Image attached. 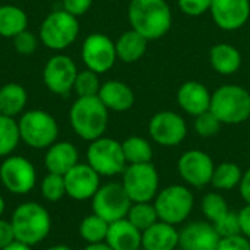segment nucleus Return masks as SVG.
<instances>
[{
    "instance_id": "obj_19",
    "label": "nucleus",
    "mask_w": 250,
    "mask_h": 250,
    "mask_svg": "<svg viewBox=\"0 0 250 250\" xmlns=\"http://www.w3.org/2000/svg\"><path fill=\"white\" fill-rule=\"evenodd\" d=\"M211 97L212 94L208 88L198 81H188L177 91V103L180 108L193 117L209 110Z\"/></svg>"
},
{
    "instance_id": "obj_6",
    "label": "nucleus",
    "mask_w": 250,
    "mask_h": 250,
    "mask_svg": "<svg viewBox=\"0 0 250 250\" xmlns=\"http://www.w3.org/2000/svg\"><path fill=\"white\" fill-rule=\"evenodd\" d=\"M152 202L158 218L176 227L190 217L195 207L193 193L185 185H171L164 188L157 193Z\"/></svg>"
},
{
    "instance_id": "obj_39",
    "label": "nucleus",
    "mask_w": 250,
    "mask_h": 250,
    "mask_svg": "<svg viewBox=\"0 0 250 250\" xmlns=\"http://www.w3.org/2000/svg\"><path fill=\"white\" fill-rule=\"evenodd\" d=\"M180 10L188 16H201L211 9L212 0H177Z\"/></svg>"
},
{
    "instance_id": "obj_44",
    "label": "nucleus",
    "mask_w": 250,
    "mask_h": 250,
    "mask_svg": "<svg viewBox=\"0 0 250 250\" xmlns=\"http://www.w3.org/2000/svg\"><path fill=\"white\" fill-rule=\"evenodd\" d=\"M239 190H240V195H242L243 201L246 202V205H250V168L243 173L242 182L239 185Z\"/></svg>"
},
{
    "instance_id": "obj_36",
    "label": "nucleus",
    "mask_w": 250,
    "mask_h": 250,
    "mask_svg": "<svg viewBox=\"0 0 250 250\" xmlns=\"http://www.w3.org/2000/svg\"><path fill=\"white\" fill-rule=\"evenodd\" d=\"M215 231L218 233L220 239L221 237H230L240 234V223H239V212L227 211L224 215H221L218 220L212 223Z\"/></svg>"
},
{
    "instance_id": "obj_49",
    "label": "nucleus",
    "mask_w": 250,
    "mask_h": 250,
    "mask_svg": "<svg viewBox=\"0 0 250 250\" xmlns=\"http://www.w3.org/2000/svg\"><path fill=\"white\" fill-rule=\"evenodd\" d=\"M249 157H250V149H249Z\"/></svg>"
},
{
    "instance_id": "obj_10",
    "label": "nucleus",
    "mask_w": 250,
    "mask_h": 250,
    "mask_svg": "<svg viewBox=\"0 0 250 250\" xmlns=\"http://www.w3.org/2000/svg\"><path fill=\"white\" fill-rule=\"evenodd\" d=\"M92 212L107 223H114L126 218L130 205L133 204L127 196L122 183L110 182L97 190L92 196Z\"/></svg>"
},
{
    "instance_id": "obj_50",
    "label": "nucleus",
    "mask_w": 250,
    "mask_h": 250,
    "mask_svg": "<svg viewBox=\"0 0 250 250\" xmlns=\"http://www.w3.org/2000/svg\"><path fill=\"white\" fill-rule=\"evenodd\" d=\"M141 250H144V249H141Z\"/></svg>"
},
{
    "instance_id": "obj_47",
    "label": "nucleus",
    "mask_w": 250,
    "mask_h": 250,
    "mask_svg": "<svg viewBox=\"0 0 250 250\" xmlns=\"http://www.w3.org/2000/svg\"><path fill=\"white\" fill-rule=\"evenodd\" d=\"M47 250H75L66 245H54V246H50Z\"/></svg>"
},
{
    "instance_id": "obj_21",
    "label": "nucleus",
    "mask_w": 250,
    "mask_h": 250,
    "mask_svg": "<svg viewBox=\"0 0 250 250\" xmlns=\"http://www.w3.org/2000/svg\"><path fill=\"white\" fill-rule=\"evenodd\" d=\"M105 243L113 250H141L142 231L138 230L127 218L110 223Z\"/></svg>"
},
{
    "instance_id": "obj_24",
    "label": "nucleus",
    "mask_w": 250,
    "mask_h": 250,
    "mask_svg": "<svg viewBox=\"0 0 250 250\" xmlns=\"http://www.w3.org/2000/svg\"><path fill=\"white\" fill-rule=\"evenodd\" d=\"M209 63L211 67L224 76L234 75L242 66V54L240 51L227 42H220L211 47L209 50Z\"/></svg>"
},
{
    "instance_id": "obj_28",
    "label": "nucleus",
    "mask_w": 250,
    "mask_h": 250,
    "mask_svg": "<svg viewBox=\"0 0 250 250\" xmlns=\"http://www.w3.org/2000/svg\"><path fill=\"white\" fill-rule=\"evenodd\" d=\"M122 149L127 164L152 163L154 149L148 139L142 136H129L122 142Z\"/></svg>"
},
{
    "instance_id": "obj_48",
    "label": "nucleus",
    "mask_w": 250,
    "mask_h": 250,
    "mask_svg": "<svg viewBox=\"0 0 250 250\" xmlns=\"http://www.w3.org/2000/svg\"><path fill=\"white\" fill-rule=\"evenodd\" d=\"M4 208H6V204H4L3 196L0 195V217H1V215H3V212H4Z\"/></svg>"
},
{
    "instance_id": "obj_3",
    "label": "nucleus",
    "mask_w": 250,
    "mask_h": 250,
    "mask_svg": "<svg viewBox=\"0 0 250 250\" xmlns=\"http://www.w3.org/2000/svg\"><path fill=\"white\" fill-rule=\"evenodd\" d=\"M10 224L13 227L15 240L28 246H35L45 240L51 230L48 211L37 202H23L18 205L12 214Z\"/></svg>"
},
{
    "instance_id": "obj_4",
    "label": "nucleus",
    "mask_w": 250,
    "mask_h": 250,
    "mask_svg": "<svg viewBox=\"0 0 250 250\" xmlns=\"http://www.w3.org/2000/svg\"><path fill=\"white\" fill-rule=\"evenodd\" d=\"M209 111L223 125H240L250 117V92L239 85H223L211 97Z\"/></svg>"
},
{
    "instance_id": "obj_27",
    "label": "nucleus",
    "mask_w": 250,
    "mask_h": 250,
    "mask_svg": "<svg viewBox=\"0 0 250 250\" xmlns=\"http://www.w3.org/2000/svg\"><path fill=\"white\" fill-rule=\"evenodd\" d=\"M28 29V16L23 9L13 4L0 6V37L13 38Z\"/></svg>"
},
{
    "instance_id": "obj_18",
    "label": "nucleus",
    "mask_w": 250,
    "mask_h": 250,
    "mask_svg": "<svg viewBox=\"0 0 250 250\" xmlns=\"http://www.w3.org/2000/svg\"><path fill=\"white\" fill-rule=\"evenodd\" d=\"M179 231V248L182 250H217L220 236L209 221H193Z\"/></svg>"
},
{
    "instance_id": "obj_8",
    "label": "nucleus",
    "mask_w": 250,
    "mask_h": 250,
    "mask_svg": "<svg viewBox=\"0 0 250 250\" xmlns=\"http://www.w3.org/2000/svg\"><path fill=\"white\" fill-rule=\"evenodd\" d=\"M122 186L132 202H152L160 192V174L152 163L127 164L122 173Z\"/></svg>"
},
{
    "instance_id": "obj_41",
    "label": "nucleus",
    "mask_w": 250,
    "mask_h": 250,
    "mask_svg": "<svg viewBox=\"0 0 250 250\" xmlns=\"http://www.w3.org/2000/svg\"><path fill=\"white\" fill-rule=\"evenodd\" d=\"M92 1L94 0H62V9L79 18L91 9Z\"/></svg>"
},
{
    "instance_id": "obj_38",
    "label": "nucleus",
    "mask_w": 250,
    "mask_h": 250,
    "mask_svg": "<svg viewBox=\"0 0 250 250\" xmlns=\"http://www.w3.org/2000/svg\"><path fill=\"white\" fill-rule=\"evenodd\" d=\"M13 40V47L15 50L22 54V56H29L32 53L37 51V47H38V38L29 32L28 29L22 31L21 34H18L16 37L12 38Z\"/></svg>"
},
{
    "instance_id": "obj_15",
    "label": "nucleus",
    "mask_w": 250,
    "mask_h": 250,
    "mask_svg": "<svg viewBox=\"0 0 250 250\" xmlns=\"http://www.w3.org/2000/svg\"><path fill=\"white\" fill-rule=\"evenodd\" d=\"M78 72L79 70L72 57L66 54H56L45 63L42 70V81L48 91L53 94L66 95L73 89Z\"/></svg>"
},
{
    "instance_id": "obj_13",
    "label": "nucleus",
    "mask_w": 250,
    "mask_h": 250,
    "mask_svg": "<svg viewBox=\"0 0 250 250\" xmlns=\"http://www.w3.org/2000/svg\"><path fill=\"white\" fill-rule=\"evenodd\" d=\"M151 139L161 146H177L188 135V125L185 119L176 111H160L155 113L148 125Z\"/></svg>"
},
{
    "instance_id": "obj_35",
    "label": "nucleus",
    "mask_w": 250,
    "mask_h": 250,
    "mask_svg": "<svg viewBox=\"0 0 250 250\" xmlns=\"http://www.w3.org/2000/svg\"><path fill=\"white\" fill-rule=\"evenodd\" d=\"M41 195L45 201L48 202H57L63 196H66V186H64V179L60 174L48 173L40 185Z\"/></svg>"
},
{
    "instance_id": "obj_42",
    "label": "nucleus",
    "mask_w": 250,
    "mask_h": 250,
    "mask_svg": "<svg viewBox=\"0 0 250 250\" xmlns=\"http://www.w3.org/2000/svg\"><path fill=\"white\" fill-rule=\"evenodd\" d=\"M12 242H15V233L10 221L0 218V250H3L6 246H9Z\"/></svg>"
},
{
    "instance_id": "obj_7",
    "label": "nucleus",
    "mask_w": 250,
    "mask_h": 250,
    "mask_svg": "<svg viewBox=\"0 0 250 250\" xmlns=\"http://www.w3.org/2000/svg\"><path fill=\"white\" fill-rule=\"evenodd\" d=\"M79 29L78 18L63 9H59L47 15L41 22L38 37L50 50L62 51L76 41Z\"/></svg>"
},
{
    "instance_id": "obj_11",
    "label": "nucleus",
    "mask_w": 250,
    "mask_h": 250,
    "mask_svg": "<svg viewBox=\"0 0 250 250\" xmlns=\"http://www.w3.org/2000/svg\"><path fill=\"white\" fill-rule=\"evenodd\" d=\"M0 182L13 195L29 193L37 183L34 164L21 155H9L0 166Z\"/></svg>"
},
{
    "instance_id": "obj_26",
    "label": "nucleus",
    "mask_w": 250,
    "mask_h": 250,
    "mask_svg": "<svg viewBox=\"0 0 250 250\" xmlns=\"http://www.w3.org/2000/svg\"><path fill=\"white\" fill-rule=\"evenodd\" d=\"M26 103L28 94L22 85L9 82L0 88V114L15 117L23 111Z\"/></svg>"
},
{
    "instance_id": "obj_5",
    "label": "nucleus",
    "mask_w": 250,
    "mask_h": 250,
    "mask_svg": "<svg viewBox=\"0 0 250 250\" xmlns=\"http://www.w3.org/2000/svg\"><path fill=\"white\" fill-rule=\"evenodd\" d=\"M21 141L34 149H47L59 136L56 119L44 110L25 111L18 120Z\"/></svg>"
},
{
    "instance_id": "obj_43",
    "label": "nucleus",
    "mask_w": 250,
    "mask_h": 250,
    "mask_svg": "<svg viewBox=\"0 0 250 250\" xmlns=\"http://www.w3.org/2000/svg\"><path fill=\"white\" fill-rule=\"evenodd\" d=\"M239 223H240V233L250 240V205L243 207L239 211Z\"/></svg>"
},
{
    "instance_id": "obj_25",
    "label": "nucleus",
    "mask_w": 250,
    "mask_h": 250,
    "mask_svg": "<svg viewBox=\"0 0 250 250\" xmlns=\"http://www.w3.org/2000/svg\"><path fill=\"white\" fill-rule=\"evenodd\" d=\"M114 44H116V54L119 60L125 63H135L139 59H142V56L145 54L148 40L130 28L129 31L123 32Z\"/></svg>"
},
{
    "instance_id": "obj_30",
    "label": "nucleus",
    "mask_w": 250,
    "mask_h": 250,
    "mask_svg": "<svg viewBox=\"0 0 250 250\" xmlns=\"http://www.w3.org/2000/svg\"><path fill=\"white\" fill-rule=\"evenodd\" d=\"M108 226H110V223H107L105 220H103L101 217H98L92 212L91 215H86L81 221L79 234L88 245L104 243L107 233H108Z\"/></svg>"
},
{
    "instance_id": "obj_32",
    "label": "nucleus",
    "mask_w": 250,
    "mask_h": 250,
    "mask_svg": "<svg viewBox=\"0 0 250 250\" xmlns=\"http://www.w3.org/2000/svg\"><path fill=\"white\" fill-rule=\"evenodd\" d=\"M126 218L141 231H145L160 220L154 202H133Z\"/></svg>"
},
{
    "instance_id": "obj_31",
    "label": "nucleus",
    "mask_w": 250,
    "mask_h": 250,
    "mask_svg": "<svg viewBox=\"0 0 250 250\" xmlns=\"http://www.w3.org/2000/svg\"><path fill=\"white\" fill-rule=\"evenodd\" d=\"M21 142L18 122L13 117L0 114V158L9 157Z\"/></svg>"
},
{
    "instance_id": "obj_33",
    "label": "nucleus",
    "mask_w": 250,
    "mask_h": 250,
    "mask_svg": "<svg viewBox=\"0 0 250 250\" xmlns=\"http://www.w3.org/2000/svg\"><path fill=\"white\" fill-rule=\"evenodd\" d=\"M230 208H229L227 199L221 193H217V192L207 193L201 201V211L204 217L207 218V221L209 223H214L215 220H218Z\"/></svg>"
},
{
    "instance_id": "obj_2",
    "label": "nucleus",
    "mask_w": 250,
    "mask_h": 250,
    "mask_svg": "<svg viewBox=\"0 0 250 250\" xmlns=\"http://www.w3.org/2000/svg\"><path fill=\"white\" fill-rule=\"evenodd\" d=\"M69 122L81 139L92 142L104 136L108 125V110L98 97H79L70 107Z\"/></svg>"
},
{
    "instance_id": "obj_40",
    "label": "nucleus",
    "mask_w": 250,
    "mask_h": 250,
    "mask_svg": "<svg viewBox=\"0 0 250 250\" xmlns=\"http://www.w3.org/2000/svg\"><path fill=\"white\" fill-rule=\"evenodd\" d=\"M217 250H250V240L242 233L230 237H221Z\"/></svg>"
},
{
    "instance_id": "obj_9",
    "label": "nucleus",
    "mask_w": 250,
    "mask_h": 250,
    "mask_svg": "<svg viewBox=\"0 0 250 250\" xmlns=\"http://www.w3.org/2000/svg\"><path fill=\"white\" fill-rule=\"evenodd\" d=\"M86 163L101 177H113L122 174L127 166L122 144L113 138L105 136L89 142L86 149Z\"/></svg>"
},
{
    "instance_id": "obj_14",
    "label": "nucleus",
    "mask_w": 250,
    "mask_h": 250,
    "mask_svg": "<svg viewBox=\"0 0 250 250\" xmlns=\"http://www.w3.org/2000/svg\"><path fill=\"white\" fill-rule=\"evenodd\" d=\"M214 170L215 164L212 158L201 149L186 151L177 161V171L182 180L196 189L211 185Z\"/></svg>"
},
{
    "instance_id": "obj_17",
    "label": "nucleus",
    "mask_w": 250,
    "mask_h": 250,
    "mask_svg": "<svg viewBox=\"0 0 250 250\" xmlns=\"http://www.w3.org/2000/svg\"><path fill=\"white\" fill-rule=\"evenodd\" d=\"M209 13L218 28L236 31L249 21L250 0H212Z\"/></svg>"
},
{
    "instance_id": "obj_23",
    "label": "nucleus",
    "mask_w": 250,
    "mask_h": 250,
    "mask_svg": "<svg viewBox=\"0 0 250 250\" xmlns=\"http://www.w3.org/2000/svg\"><path fill=\"white\" fill-rule=\"evenodd\" d=\"M98 98L110 111L123 113L133 107L135 104V94L129 85L122 81H107L101 85Z\"/></svg>"
},
{
    "instance_id": "obj_22",
    "label": "nucleus",
    "mask_w": 250,
    "mask_h": 250,
    "mask_svg": "<svg viewBox=\"0 0 250 250\" xmlns=\"http://www.w3.org/2000/svg\"><path fill=\"white\" fill-rule=\"evenodd\" d=\"M180 231L176 226L158 220L149 229L142 231L144 250H176L179 248Z\"/></svg>"
},
{
    "instance_id": "obj_20",
    "label": "nucleus",
    "mask_w": 250,
    "mask_h": 250,
    "mask_svg": "<svg viewBox=\"0 0 250 250\" xmlns=\"http://www.w3.org/2000/svg\"><path fill=\"white\" fill-rule=\"evenodd\" d=\"M79 163V152L72 142L56 141L47 148L44 157V166L48 173L64 176L72 167Z\"/></svg>"
},
{
    "instance_id": "obj_29",
    "label": "nucleus",
    "mask_w": 250,
    "mask_h": 250,
    "mask_svg": "<svg viewBox=\"0 0 250 250\" xmlns=\"http://www.w3.org/2000/svg\"><path fill=\"white\" fill-rule=\"evenodd\" d=\"M242 177H243V171L240 166L236 163L227 161V163H221L215 166L211 185L217 190H233L239 188Z\"/></svg>"
},
{
    "instance_id": "obj_45",
    "label": "nucleus",
    "mask_w": 250,
    "mask_h": 250,
    "mask_svg": "<svg viewBox=\"0 0 250 250\" xmlns=\"http://www.w3.org/2000/svg\"><path fill=\"white\" fill-rule=\"evenodd\" d=\"M31 248H32V246H28V245H25V243H21V242L15 240V242H12L9 246H6L3 250H32Z\"/></svg>"
},
{
    "instance_id": "obj_16",
    "label": "nucleus",
    "mask_w": 250,
    "mask_h": 250,
    "mask_svg": "<svg viewBox=\"0 0 250 250\" xmlns=\"http://www.w3.org/2000/svg\"><path fill=\"white\" fill-rule=\"evenodd\" d=\"M66 195L75 201H88L101 186V176L88 164L78 163L64 176Z\"/></svg>"
},
{
    "instance_id": "obj_34",
    "label": "nucleus",
    "mask_w": 250,
    "mask_h": 250,
    "mask_svg": "<svg viewBox=\"0 0 250 250\" xmlns=\"http://www.w3.org/2000/svg\"><path fill=\"white\" fill-rule=\"evenodd\" d=\"M101 85L103 83L100 82L98 73L89 69H85V70L78 72V76L73 83V91L76 92L78 98L79 97H98Z\"/></svg>"
},
{
    "instance_id": "obj_37",
    "label": "nucleus",
    "mask_w": 250,
    "mask_h": 250,
    "mask_svg": "<svg viewBox=\"0 0 250 250\" xmlns=\"http://www.w3.org/2000/svg\"><path fill=\"white\" fill-rule=\"evenodd\" d=\"M221 122L208 110L195 117V132L201 138H211L215 136L221 129Z\"/></svg>"
},
{
    "instance_id": "obj_1",
    "label": "nucleus",
    "mask_w": 250,
    "mask_h": 250,
    "mask_svg": "<svg viewBox=\"0 0 250 250\" xmlns=\"http://www.w3.org/2000/svg\"><path fill=\"white\" fill-rule=\"evenodd\" d=\"M127 19L132 29L148 41L164 37L173 22L171 9L166 0H130Z\"/></svg>"
},
{
    "instance_id": "obj_46",
    "label": "nucleus",
    "mask_w": 250,
    "mask_h": 250,
    "mask_svg": "<svg viewBox=\"0 0 250 250\" xmlns=\"http://www.w3.org/2000/svg\"><path fill=\"white\" fill-rule=\"evenodd\" d=\"M83 250H113L105 242L104 243H97V245H88Z\"/></svg>"
},
{
    "instance_id": "obj_12",
    "label": "nucleus",
    "mask_w": 250,
    "mask_h": 250,
    "mask_svg": "<svg viewBox=\"0 0 250 250\" xmlns=\"http://www.w3.org/2000/svg\"><path fill=\"white\" fill-rule=\"evenodd\" d=\"M81 57L86 69L98 75L105 73L114 66L117 60L116 44L110 37L101 32L89 34L82 42Z\"/></svg>"
}]
</instances>
